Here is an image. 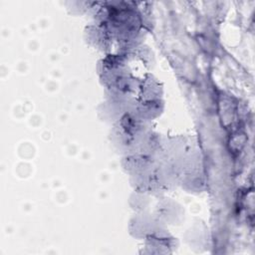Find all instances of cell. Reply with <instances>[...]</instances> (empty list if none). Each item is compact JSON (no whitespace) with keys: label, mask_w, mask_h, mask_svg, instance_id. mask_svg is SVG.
I'll list each match as a JSON object with an SVG mask.
<instances>
[{"label":"cell","mask_w":255,"mask_h":255,"mask_svg":"<svg viewBox=\"0 0 255 255\" xmlns=\"http://www.w3.org/2000/svg\"><path fill=\"white\" fill-rule=\"evenodd\" d=\"M148 133L145 122L127 113L115 123L111 139L118 150L128 155L142 151Z\"/></svg>","instance_id":"6da1fadb"},{"label":"cell","mask_w":255,"mask_h":255,"mask_svg":"<svg viewBox=\"0 0 255 255\" xmlns=\"http://www.w3.org/2000/svg\"><path fill=\"white\" fill-rule=\"evenodd\" d=\"M129 223L130 233L137 238H145L150 233L162 227V224L155 215H150L143 211L136 214Z\"/></svg>","instance_id":"7a4b0ae2"},{"label":"cell","mask_w":255,"mask_h":255,"mask_svg":"<svg viewBox=\"0 0 255 255\" xmlns=\"http://www.w3.org/2000/svg\"><path fill=\"white\" fill-rule=\"evenodd\" d=\"M128 105L129 101L108 97L107 101L100 106L99 114L104 121L116 123L128 112Z\"/></svg>","instance_id":"3957f363"},{"label":"cell","mask_w":255,"mask_h":255,"mask_svg":"<svg viewBox=\"0 0 255 255\" xmlns=\"http://www.w3.org/2000/svg\"><path fill=\"white\" fill-rule=\"evenodd\" d=\"M86 39L96 49L102 51L110 50L114 38L109 30L101 23L90 25L86 28Z\"/></svg>","instance_id":"277c9868"},{"label":"cell","mask_w":255,"mask_h":255,"mask_svg":"<svg viewBox=\"0 0 255 255\" xmlns=\"http://www.w3.org/2000/svg\"><path fill=\"white\" fill-rule=\"evenodd\" d=\"M167 214H172L176 222H179V220L183 216V211L180 205H178L176 202L169 200L168 198L164 199L160 202V204L157 205L156 208V218L160 221L161 224H163V221Z\"/></svg>","instance_id":"5b68a950"}]
</instances>
